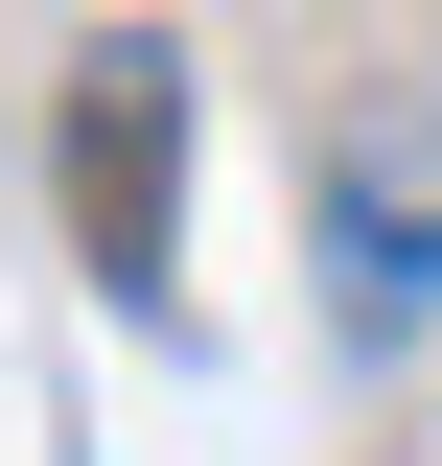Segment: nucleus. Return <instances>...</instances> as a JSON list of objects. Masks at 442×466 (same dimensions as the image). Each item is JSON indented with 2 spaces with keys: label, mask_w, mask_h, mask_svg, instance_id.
<instances>
[{
  "label": "nucleus",
  "mask_w": 442,
  "mask_h": 466,
  "mask_svg": "<svg viewBox=\"0 0 442 466\" xmlns=\"http://www.w3.org/2000/svg\"><path fill=\"white\" fill-rule=\"evenodd\" d=\"M326 327L349 350H419L442 327V94H373L326 140Z\"/></svg>",
  "instance_id": "f257e3e1"
}]
</instances>
